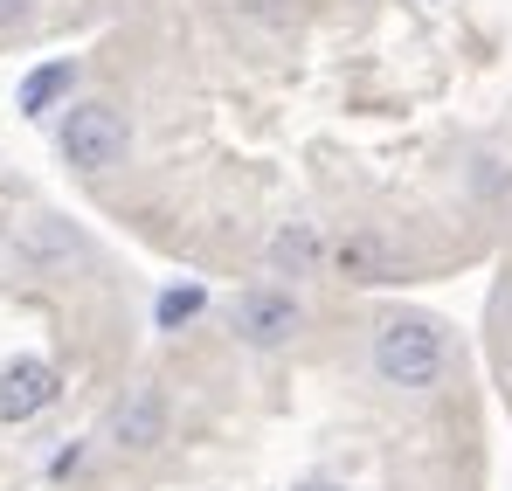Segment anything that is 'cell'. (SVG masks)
<instances>
[{"label": "cell", "instance_id": "8992f818", "mask_svg": "<svg viewBox=\"0 0 512 491\" xmlns=\"http://www.w3.org/2000/svg\"><path fill=\"white\" fill-rule=\"evenodd\" d=\"M70 77H77L70 63H42V70H28V77H21V90H14V111L42 118L56 97H70Z\"/></svg>", "mask_w": 512, "mask_h": 491}, {"label": "cell", "instance_id": "52a82bcc", "mask_svg": "<svg viewBox=\"0 0 512 491\" xmlns=\"http://www.w3.org/2000/svg\"><path fill=\"white\" fill-rule=\"evenodd\" d=\"M312 263H319V236H312L305 222H298V229H277V236H270V270H291V277H305Z\"/></svg>", "mask_w": 512, "mask_h": 491}, {"label": "cell", "instance_id": "277c9868", "mask_svg": "<svg viewBox=\"0 0 512 491\" xmlns=\"http://www.w3.org/2000/svg\"><path fill=\"white\" fill-rule=\"evenodd\" d=\"M63 395V374L49 360H7L0 367V422H28Z\"/></svg>", "mask_w": 512, "mask_h": 491}, {"label": "cell", "instance_id": "3957f363", "mask_svg": "<svg viewBox=\"0 0 512 491\" xmlns=\"http://www.w3.org/2000/svg\"><path fill=\"white\" fill-rule=\"evenodd\" d=\"M229 326H236L243 346H284L291 332L305 326V312H298L291 291H243V298L229 305Z\"/></svg>", "mask_w": 512, "mask_h": 491}, {"label": "cell", "instance_id": "7a4b0ae2", "mask_svg": "<svg viewBox=\"0 0 512 491\" xmlns=\"http://www.w3.org/2000/svg\"><path fill=\"white\" fill-rule=\"evenodd\" d=\"M125 118L111 111V104H70L63 111V132H56V146H63V160L77 166V173H104V166L125 160Z\"/></svg>", "mask_w": 512, "mask_h": 491}, {"label": "cell", "instance_id": "6da1fadb", "mask_svg": "<svg viewBox=\"0 0 512 491\" xmlns=\"http://www.w3.org/2000/svg\"><path fill=\"white\" fill-rule=\"evenodd\" d=\"M450 367V346H443V326L423 319V312H395L374 326V374L388 388H436Z\"/></svg>", "mask_w": 512, "mask_h": 491}, {"label": "cell", "instance_id": "ba28073f", "mask_svg": "<svg viewBox=\"0 0 512 491\" xmlns=\"http://www.w3.org/2000/svg\"><path fill=\"white\" fill-rule=\"evenodd\" d=\"M201 305H208V291H201V284H173V291H160V305H153V326L180 332L187 319H201Z\"/></svg>", "mask_w": 512, "mask_h": 491}, {"label": "cell", "instance_id": "5b68a950", "mask_svg": "<svg viewBox=\"0 0 512 491\" xmlns=\"http://www.w3.org/2000/svg\"><path fill=\"white\" fill-rule=\"evenodd\" d=\"M160 429H167V402H160V388H139L125 409L111 415L118 450H153V443H160Z\"/></svg>", "mask_w": 512, "mask_h": 491}, {"label": "cell", "instance_id": "9c48e42d", "mask_svg": "<svg viewBox=\"0 0 512 491\" xmlns=\"http://www.w3.org/2000/svg\"><path fill=\"white\" fill-rule=\"evenodd\" d=\"M298 491H333V485H298Z\"/></svg>", "mask_w": 512, "mask_h": 491}]
</instances>
